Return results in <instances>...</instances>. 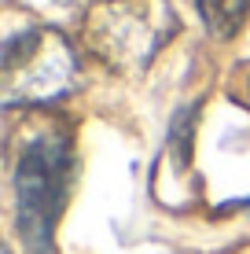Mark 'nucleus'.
Segmentation results:
<instances>
[{"instance_id": "nucleus-1", "label": "nucleus", "mask_w": 250, "mask_h": 254, "mask_svg": "<svg viewBox=\"0 0 250 254\" xmlns=\"http://www.w3.org/2000/svg\"><path fill=\"white\" fill-rule=\"evenodd\" d=\"M70 136L63 129H33L26 133L15 155V225L19 240L30 254H48L55 221L63 214L66 188H70Z\"/></svg>"}, {"instance_id": "nucleus-2", "label": "nucleus", "mask_w": 250, "mask_h": 254, "mask_svg": "<svg viewBox=\"0 0 250 254\" xmlns=\"http://www.w3.org/2000/svg\"><path fill=\"white\" fill-rule=\"evenodd\" d=\"M180 30L166 0H96L85 11L81 41L107 70L136 74L173 41Z\"/></svg>"}, {"instance_id": "nucleus-3", "label": "nucleus", "mask_w": 250, "mask_h": 254, "mask_svg": "<svg viewBox=\"0 0 250 254\" xmlns=\"http://www.w3.org/2000/svg\"><path fill=\"white\" fill-rule=\"evenodd\" d=\"M77 52L70 41L51 26H30V30L7 37L4 45V107H45L63 100L77 89Z\"/></svg>"}, {"instance_id": "nucleus-4", "label": "nucleus", "mask_w": 250, "mask_h": 254, "mask_svg": "<svg viewBox=\"0 0 250 254\" xmlns=\"http://www.w3.org/2000/svg\"><path fill=\"white\" fill-rule=\"evenodd\" d=\"M202 15V26L213 37H232L250 15V0H195Z\"/></svg>"}]
</instances>
